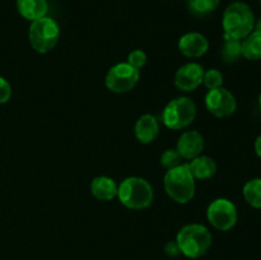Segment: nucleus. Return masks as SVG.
<instances>
[{"instance_id": "f257e3e1", "label": "nucleus", "mask_w": 261, "mask_h": 260, "mask_svg": "<svg viewBox=\"0 0 261 260\" xmlns=\"http://www.w3.org/2000/svg\"><path fill=\"white\" fill-rule=\"evenodd\" d=\"M212 240L211 231L205 226L198 223L184 226L176 237L181 254L190 259L205 255L212 246Z\"/></svg>"}, {"instance_id": "f03ea898", "label": "nucleus", "mask_w": 261, "mask_h": 260, "mask_svg": "<svg viewBox=\"0 0 261 260\" xmlns=\"http://www.w3.org/2000/svg\"><path fill=\"white\" fill-rule=\"evenodd\" d=\"M255 20V15L249 5L242 2L232 3L223 13L222 24L224 35L242 40L254 31Z\"/></svg>"}, {"instance_id": "7ed1b4c3", "label": "nucleus", "mask_w": 261, "mask_h": 260, "mask_svg": "<svg viewBox=\"0 0 261 260\" xmlns=\"http://www.w3.org/2000/svg\"><path fill=\"white\" fill-rule=\"evenodd\" d=\"M163 185L167 195L176 203H189L195 194V178L191 175L188 163H181L177 167L167 170Z\"/></svg>"}, {"instance_id": "20e7f679", "label": "nucleus", "mask_w": 261, "mask_h": 260, "mask_svg": "<svg viewBox=\"0 0 261 260\" xmlns=\"http://www.w3.org/2000/svg\"><path fill=\"white\" fill-rule=\"evenodd\" d=\"M121 204L126 208L139 211L148 208L153 201V188L145 178L142 177H127L120 184L117 189Z\"/></svg>"}, {"instance_id": "39448f33", "label": "nucleus", "mask_w": 261, "mask_h": 260, "mask_svg": "<svg viewBox=\"0 0 261 260\" xmlns=\"http://www.w3.org/2000/svg\"><path fill=\"white\" fill-rule=\"evenodd\" d=\"M28 38L33 50L40 54H46L53 50L59 42L60 28L53 18L42 17L33 20L28 32Z\"/></svg>"}, {"instance_id": "423d86ee", "label": "nucleus", "mask_w": 261, "mask_h": 260, "mask_svg": "<svg viewBox=\"0 0 261 260\" xmlns=\"http://www.w3.org/2000/svg\"><path fill=\"white\" fill-rule=\"evenodd\" d=\"M196 116V106L188 97H178L168 102L162 112V121L172 130H180L189 126Z\"/></svg>"}, {"instance_id": "0eeeda50", "label": "nucleus", "mask_w": 261, "mask_h": 260, "mask_svg": "<svg viewBox=\"0 0 261 260\" xmlns=\"http://www.w3.org/2000/svg\"><path fill=\"white\" fill-rule=\"evenodd\" d=\"M208 221L214 228L219 231H229L233 228L239 219L237 208L231 200L226 198H218L209 204L206 209Z\"/></svg>"}, {"instance_id": "6e6552de", "label": "nucleus", "mask_w": 261, "mask_h": 260, "mask_svg": "<svg viewBox=\"0 0 261 260\" xmlns=\"http://www.w3.org/2000/svg\"><path fill=\"white\" fill-rule=\"evenodd\" d=\"M139 69H135L127 63H120L112 66L107 73L106 87L115 93H125L137 86L139 82Z\"/></svg>"}, {"instance_id": "1a4fd4ad", "label": "nucleus", "mask_w": 261, "mask_h": 260, "mask_svg": "<svg viewBox=\"0 0 261 260\" xmlns=\"http://www.w3.org/2000/svg\"><path fill=\"white\" fill-rule=\"evenodd\" d=\"M206 110L216 117H228L237 110V102L228 89H211L205 96Z\"/></svg>"}, {"instance_id": "9d476101", "label": "nucleus", "mask_w": 261, "mask_h": 260, "mask_svg": "<svg viewBox=\"0 0 261 260\" xmlns=\"http://www.w3.org/2000/svg\"><path fill=\"white\" fill-rule=\"evenodd\" d=\"M204 68L198 63H189L178 68L175 75V84L184 92H193L203 83Z\"/></svg>"}, {"instance_id": "9b49d317", "label": "nucleus", "mask_w": 261, "mask_h": 260, "mask_svg": "<svg viewBox=\"0 0 261 260\" xmlns=\"http://www.w3.org/2000/svg\"><path fill=\"white\" fill-rule=\"evenodd\" d=\"M177 152L184 160H193L201 154L204 149V138L196 130H188L182 133L177 140Z\"/></svg>"}, {"instance_id": "f8f14e48", "label": "nucleus", "mask_w": 261, "mask_h": 260, "mask_svg": "<svg viewBox=\"0 0 261 260\" xmlns=\"http://www.w3.org/2000/svg\"><path fill=\"white\" fill-rule=\"evenodd\" d=\"M208 40L201 33H186L178 40V50L188 58H200L208 51Z\"/></svg>"}, {"instance_id": "ddd939ff", "label": "nucleus", "mask_w": 261, "mask_h": 260, "mask_svg": "<svg viewBox=\"0 0 261 260\" xmlns=\"http://www.w3.org/2000/svg\"><path fill=\"white\" fill-rule=\"evenodd\" d=\"M160 134V124L153 115L145 114L138 119L135 124V137L143 144H148L155 140Z\"/></svg>"}, {"instance_id": "4468645a", "label": "nucleus", "mask_w": 261, "mask_h": 260, "mask_svg": "<svg viewBox=\"0 0 261 260\" xmlns=\"http://www.w3.org/2000/svg\"><path fill=\"white\" fill-rule=\"evenodd\" d=\"M188 167L190 170L194 178L198 180H208L213 177L217 172V163L213 158L208 155H198L193 158L190 163H188Z\"/></svg>"}, {"instance_id": "2eb2a0df", "label": "nucleus", "mask_w": 261, "mask_h": 260, "mask_svg": "<svg viewBox=\"0 0 261 260\" xmlns=\"http://www.w3.org/2000/svg\"><path fill=\"white\" fill-rule=\"evenodd\" d=\"M18 13L27 20H37L46 17L48 10L47 0H17Z\"/></svg>"}, {"instance_id": "dca6fc26", "label": "nucleus", "mask_w": 261, "mask_h": 260, "mask_svg": "<svg viewBox=\"0 0 261 260\" xmlns=\"http://www.w3.org/2000/svg\"><path fill=\"white\" fill-rule=\"evenodd\" d=\"M117 189H119V186L116 185V183L107 176H98V177L93 178L91 184L92 195L98 200L103 201L112 200V199L116 198Z\"/></svg>"}, {"instance_id": "f3484780", "label": "nucleus", "mask_w": 261, "mask_h": 260, "mask_svg": "<svg viewBox=\"0 0 261 260\" xmlns=\"http://www.w3.org/2000/svg\"><path fill=\"white\" fill-rule=\"evenodd\" d=\"M242 56L247 60H261V32L252 31L242 38Z\"/></svg>"}, {"instance_id": "a211bd4d", "label": "nucleus", "mask_w": 261, "mask_h": 260, "mask_svg": "<svg viewBox=\"0 0 261 260\" xmlns=\"http://www.w3.org/2000/svg\"><path fill=\"white\" fill-rule=\"evenodd\" d=\"M222 60L226 64H233L242 56V40L224 35L223 45L221 48Z\"/></svg>"}, {"instance_id": "6ab92c4d", "label": "nucleus", "mask_w": 261, "mask_h": 260, "mask_svg": "<svg viewBox=\"0 0 261 260\" xmlns=\"http://www.w3.org/2000/svg\"><path fill=\"white\" fill-rule=\"evenodd\" d=\"M242 194H244L245 200L247 201L249 205L252 208L261 209V178H251L245 184L244 189H242Z\"/></svg>"}, {"instance_id": "aec40b11", "label": "nucleus", "mask_w": 261, "mask_h": 260, "mask_svg": "<svg viewBox=\"0 0 261 260\" xmlns=\"http://www.w3.org/2000/svg\"><path fill=\"white\" fill-rule=\"evenodd\" d=\"M219 0H189V12L195 17H206L218 8Z\"/></svg>"}, {"instance_id": "412c9836", "label": "nucleus", "mask_w": 261, "mask_h": 260, "mask_svg": "<svg viewBox=\"0 0 261 260\" xmlns=\"http://www.w3.org/2000/svg\"><path fill=\"white\" fill-rule=\"evenodd\" d=\"M203 83L206 88L211 89L221 88L223 84V74L217 69H209L208 71H204Z\"/></svg>"}, {"instance_id": "4be33fe9", "label": "nucleus", "mask_w": 261, "mask_h": 260, "mask_svg": "<svg viewBox=\"0 0 261 260\" xmlns=\"http://www.w3.org/2000/svg\"><path fill=\"white\" fill-rule=\"evenodd\" d=\"M181 160L182 158H181L177 149H167L161 155V165L165 168H167V170H171V168H175L177 166H180Z\"/></svg>"}, {"instance_id": "5701e85b", "label": "nucleus", "mask_w": 261, "mask_h": 260, "mask_svg": "<svg viewBox=\"0 0 261 260\" xmlns=\"http://www.w3.org/2000/svg\"><path fill=\"white\" fill-rule=\"evenodd\" d=\"M147 63V55L143 50H134L127 56V64L134 66L135 69H140Z\"/></svg>"}, {"instance_id": "b1692460", "label": "nucleus", "mask_w": 261, "mask_h": 260, "mask_svg": "<svg viewBox=\"0 0 261 260\" xmlns=\"http://www.w3.org/2000/svg\"><path fill=\"white\" fill-rule=\"evenodd\" d=\"M12 97V87L9 82L0 76V103H7Z\"/></svg>"}, {"instance_id": "393cba45", "label": "nucleus", "mask_w": 261, "mask_h": 260, "mask_svg": "<svg viewBox=\"0 0 261 260\" xmlns=\"http://www.w3.org/2000/svg\"><path fill=\"white\" fill-rule=\"evenodd\" d=\"M165 252L168 255V256H171V257H176V256H177V255L181 254L180 247H178L177 242H176V241L168 242V244L166 245Z\"/></svg>"}, {"instance_id": "a878e982", "label": "nucleus", "mask_w": 261, "mask_h": 260, "mask_svg": "<svg viewBox=\"0 0 261 260\" xmlns=\"http://www.w3.org/2000/svg\"><path fill=\"white\" fill-rule=\"evenodd\" d=\"M255 153L257 154V157L261 158V134L255 140Z\"/></svg>"}, {"instance_id": "bb28decb", "label": "nucleus", "mask_w": 261, "mask_h": 260, "mask_svg": "<svg viewBox=\"0 0 261 260\" xmlns=\"http://www.w3.org/2000/svg\"><path fill=\"white\" fill-rule=\"evenodd\" d=\"M254 31H259V32H261V18H260V19L255 20Z\"/></svg>"}, {"instance_id": "cd10ccee", "label": "nucleus", "mask_w": 261, "mask_h": 260, "mask_svg": "<svg viewBox=\"0 0 261 260\" xmlns=\"http://www.w3.org/2000/svg\"><path fill=\"white\" fill-rule=\"evenodd\" d=\"M259 103H260V107H261V92H260V94H259Z\"/></svg>"}, {"instance_id": "c85d7f7f", "label": "nucleus", "mask_w": 261, "mask_h": 260, "mask_svg": "<svg viewBox=\"0 0 261 260\" xmlns=\"http://www.w3.org/2000/svg\"><path fill=\"white\" fill-rule=\"evenodd\" d=\"M260 4H261V0H260Z\"/></svg>"}]
</instances>
